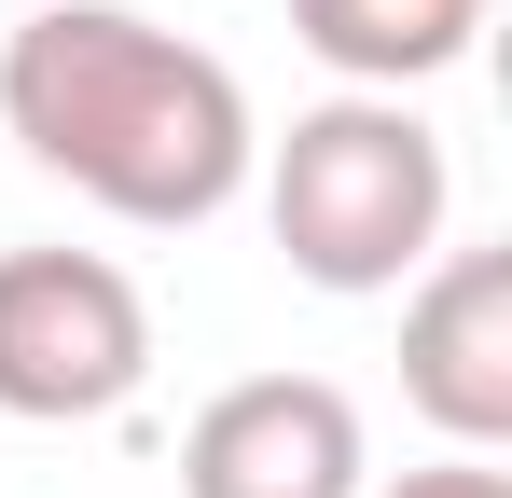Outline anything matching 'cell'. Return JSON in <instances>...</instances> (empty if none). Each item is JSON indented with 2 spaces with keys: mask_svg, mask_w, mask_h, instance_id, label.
Wrapping results in <instances>:
<instances>
[{
  "mask_svg": "<svg viewBox=\"0 0 512 498\" xmlns=\"http://www.w3.org/2000/svg\"><path fill=\"white\" fill-rule=\"evenodd\" d=\"M0 125L42 180H70L84 208L139 222V236H194L250 194V83L208 42H180L125 0H42L0 42Z\"/></svg>",
  "mask_w": 512,
  "mask_h": 498,
  "instance_id": "6da1fadb",
  "label": "cell"
},
{
  "mask_svg": "<svg viewBox=\"0 0 512 498\" xmlns=\"http://www.w3.org/2000/svg\"><path fill=\"white\" fill-rule=\"evenodd\" d=\"M263 222L291 249V277L305 291H402L429 249H443V208H457V166L429 139L402 97H319V111H291V139H263Z\"/></svg>",
  "mask_w": 512,
  "mask_h": 498,
  "instance_id": "7a4b0ae2",
  "label": "cell"
},
{
  "mask_svg": "<svg viewBox=\"0 0 512 498\" xmlns=\"http://www.w3.org/2000/svg\"><path fill=\"white\" fill-rule=\"evenodd\" d=\"M153 388V305L111 249H0V415L97 429Z\"/></svg>",
  "mask_w": 512,
  "mask_h": 498,
  "instance_id": "3957f363",
  "label": "cell"
},
{
  "mask_svg": "<svg viewBox=\"0 0 512 498\" xmlns=\"http://www.w3.org/2000/svg\"><path fill=\"white\" fill-rule=\"evenodd\" d=\"M374 443L333 374H236L180 429V498H360Z\"/></svg>",
  "mask_w": 512,
  "mask_h": 498,
  "instance_id": "277c9868",
  "label": "cell"
},
{
  "mask_svg": "<svg viewBox=\"0 0 512 498\" xmlns=\"http://www.w3.org/2000/svg\"><path fill=\"white\" fill-rule=\"evenodd\" d=\"M402 402L457 457L512 443V249H429L416 263V291H402Z\"/></svg>",
  "mask_w": 512,
  "mask_h": 498,
  "instance_id": "5b68a950",
  "label": "cell"
},
{
  "mask_svg": "<svg viewBox=\"0 0 512 498\" xmlns=\"http://www.w3.org/2000/svg\"><path fill=\"white\" fill-rule=\"evenodd\" d=\"M291 42L319 70H346L360 97H402V83H443L485 42V0H291Z\"/></svg>",
  "mask_w": 512,
  "mask_h": 498,
  "instance_id": "8992f818",
  "label": "cell"
},
{
  "mask_svg": "<svg viewBox=\"0 0 512 498\" xmlns=\"http://www.w3.org/2000/svg\"><path fill=\"white\" fill-rule=\"evenodd\" d=\"M360 498H512L499 457H429V471H402V485H360Z\"/></svg>",
  "mask_w": 512,
  "mask_h": 498,
  "instance_id": "52a82bcc",
  "label": "cell"
}]
</instances>
